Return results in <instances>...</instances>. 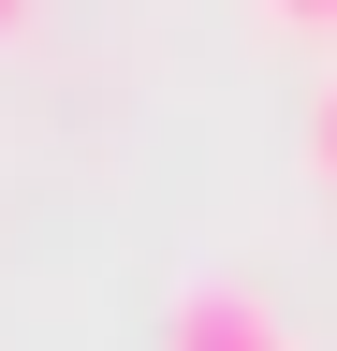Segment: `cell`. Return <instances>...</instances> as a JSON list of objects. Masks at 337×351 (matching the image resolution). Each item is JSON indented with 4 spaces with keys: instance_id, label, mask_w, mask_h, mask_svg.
<instances>
[{
    "instance_id": "cell-4",
    "label": "cell",
    "mask_w": 337,
    "mask_h": 351,
    "mask_svg": "<svg viewBox=\"0 0 337 351\" xmlns=\"http://www.w3.org/2000/svg\"><path fill=\"white\" fill-rule=\"evenodd\" d=\"M0 29H30V0H0Z\"/></svg>"
},
{
    "instance_id": "cell-1",
    "label": "cell",
    "mask_w": 337,
    "mask_h": 351,
    "mask_svg": "<svg viewBox=\"0 0 337 351\" xmlns=\"http://www.w3.org/2000/svg\"><path fill=\"white\" fill-rule=\"evenodd\" d=\"M161 351H308V337H293V307H279L264 278H176Z\"/></svg>"
},
{
    "instance_id": "cell-2",
    "label": "cell",
    "mask_w": 337,
    "mask_h": 351,
    "mask_svg": "<svg viewBox=\"0 0 337 351\" xmlns=\"http://www.w3.org/2000/svg\"><path fill=\"white\" fill-rule=\"evenodd\" d=\"M308 176L337 191V73H323V103H308Z\"/></svg>"
},
{
    "instance_id": "cell-3",
    "label": "cell",
    "mask_w": 337,
    "mask_h": 351,
    "mask_svg": "<svg viewBox=\"0 0 337 351\" xmlns=\"http://www.w3.org/2000/svg\"><path fill=\"white\" fill-rule=\"evenodd\" d=\"M264 15H293V29H337V0H264Z\"/></svg>"
}]
</instances>
